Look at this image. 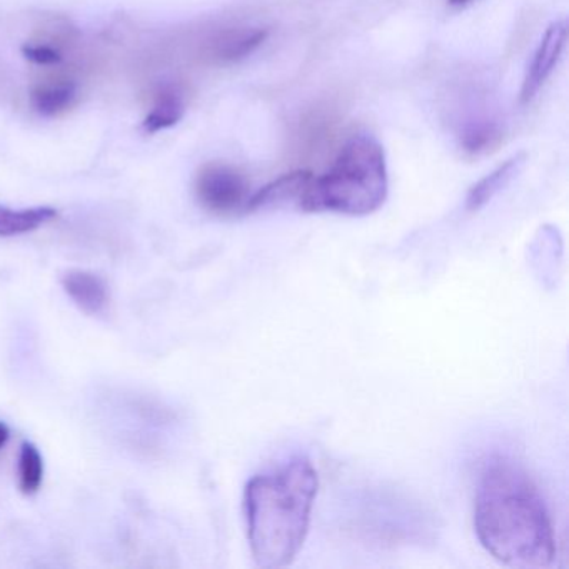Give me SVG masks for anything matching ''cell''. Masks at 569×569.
I'll return each instance as SVG.
<instances>
[{
  "label": "cell",
  "instance_id": "1",
  "mask_svg": "<svg viewBox=\"0 0 569 569\" xmlns=\"http://www.w3.org/2000/svg\"><path fill=\"white\" fill-rule=\"evenodd\" d=\"M475 531L482 548L511 568H549L555 528L538 486L505 456L486 462L475 496Z\"/></svg>",
  "mask_w": 569,
  "mask_h": 569
},
{
  "label": "cell",
  "instance_id": "2",
  "mask_svg": "<svg viewBox=\"0 0 569 569\" xmlns=\"http://www.w3.org/2000/svg\"><path fill=\"white\" fill-rule=\"evenodd\" d=\"M318 488V471L305 456L246 485V526L256 565L274 569L295 561L308 538Z\"/></svg>",
  "mask_w": 569,
  "mask_h": 569
},
{
  "label": "cell",
  "instance_id": "3",
  "mask_svg": "<svg viewBox=\"0 0 569 569\" xmlns=\"http://www.w3.org/2000/svg\"><path fill=\"white\" fill-rule=\"evenodd\" d=\"M388 189L385 149L372 136L355 134L346 141L325 174L311 176L298 209L369 216L385 204Z\"/></svg>",
  "mask_w": 569,
  "mask_h": 569
},
{
  "label": "cell",
  "instance_id": "4",
  "mask_svg": "<svg viewBox=\"0 0 569 569\" xmlns=\"http://www.w3.org/2000/svg\"><path fill=\"white\" fill-rule=\"evenodd\" d=\"M194 194L209 214L234 218L248 214L254 192L241 169L228 162H208L196 174Z\"/></svg>",
  "mask_w": 569,
  "mask_h": 569
},
{
  "label": "cell",
  "instance_id": "5",
  "mask_svg": "<svg viewBox=\"0 0 569 569\" xmlns=\"http://www.w3.org/2000/svg\"><path fill=\"white\" fill-rule=\"evenodd\" d=\"M566 42H568V22L565 19L552 22L546 29L528 69H526L525 81H522L521 92H519L522 104H529L539 94L546 81L551 78L552 71L565 52Z\"/></svg>",
  "mask_w": 569,
  "mask_h": 569
},
{
  "label": "cell",
  "instance_id": "6",
  "mask_svg": "<svg viewBox=\"0 0 569 569\" xmlns=\"http://www.w3.org/2000/svg\"><path fill=\"white\" fill-rule=\"evenodd\" d=\"M62 289L72 302L88 316H102L111 305L108 281L89 269H68L61 276Z\"/></svg>",
  "mask_w": 569,
  "mask_h": 569
},
{
  "label": "cell",
  "instance_id": "7",
  "mask_svg": "<svg viewBox=\"0 0 569 569\" xmlns=\"http://www.w3.org/2000/svg\"><path fill=\"white\" fill-rule=\"evenodd\" d=\"M311 176V171L299 169V171L289 172V174L269 182L268 186L252 194L251 201H249V212L281 208V206H295L298 209L299 199H301L302 191Z\"/></svg>",
  "mask_w": 569,
  "mask_h": 569
},
{
  "label": "cell",
  "instance_id": "8",
  "mask_svg": "<svg viewBox=\"0 0 569 569\" xmlns=\"http://www.w3.org/2000/svg\"><path fill=\"white\" fill-rule=\"evenodd\" d=\"M526 159H528L526 152H519V154L512 156L511 159L498 166L495 171L485 176L481 181L476 182L469 189L468 198H466V209L469 212H476L485 208L496 194H499L521 172V169L525 168Z\"/></svg>",
  "mask_w": 569,
  "mask_h": 569
},
{
  "label": "cell",
  "instance_id": "9",
  "mask_svg": "<svg viewBox=\"0 0 569 569\" xmlns=\"http://www.w3.org/2000/svg\"><path fill=\"white\" fill-rule=\"evenodd\" d=\"M268 36L269 32L266 29H239V31L228 32L216 42L212 54L221 64H234L258 51Z\"/></svg>",
  "mask_w": 569,
  "mask_h": 569
},
{
  "label": "cell",
  "instance_id": "10",
  "mask_svg": "<svg viewBox=\"0 0 569 569\" xmlns=\"http://www.w3.org/2000/svg\"><path fill=\"white\" fill-rule=\"evenodd\" d=\"M56 218H58V211L51 206L28 209H11L0 206V238L29 234Z\"/></svg>",
  "mask_w": 569,
  "mask_h": 569
},
{
  "label": "cell",
  "instance_id": "11",
  "mask_svg": "<svg viewBox=\"0 0 569 569\" xmlns=\"http://www.w3.org/2000/svg\"><path fill=\"white\" fill-rule=\"evenodd\" d=\"M78 91H76L74 82L46 81L32 89L31 101L36 111L42 116H59L69 111L74 106Z\"/></svg>",
  "mask_w": 569,
  "mask_h": 569
},
{
  "label": "cell",
  "instance_id": "12",
  "mask_svg": "<svg viewBox=\"0 0 569 569\" xmlns=\"http://www.w3.org/2000/svg\"><path fill=\"white\" fill-rule=\"evenodd\" d=\"M186 102L178 89H164L156 99L154 108L146 116L142 128L148 134L164 131L181 121L184 116Z\"/></svg>",
  "mask_w": 569,
  "mask_h": 569
},
{
  "label": "cell",
  "instance_id": "13",
  "mask_svg": "<svg viewBox=\"0 0 569 569\" xmlns=\"http://www.w3.org/2000/svg\"><path fill=\"white\" fill-rule=\"evenodd\" d=\"M18 482L22 495L34 496L44 482V458L38 446L22 442L19 452Z\"/></svg>",
  "mask_w": 569,
  "mask_h": 569
},
{
  "label": "cell",
  "instance_id": "14",
  "mask_svg": "<svg viewBox=\"0 0 569 569\" xmlns=\"http://www.w3.org/2000/svg\"><path fill=\"white\" fill-rule=\"evenodd\" d=\"M501 132L495 124L469 126L461 138L462 148L471 154L488 151L498 142Z\"/></svg>",
  "mask_w": 569,
  "mask_h": 569
},
{
  "label": "cell",
  "instance_id": "15",
  "mask_svg": "<svg viewBox=\"0 0 569 569\" xmlns=\"http://www.w3.org/2000/svg\"><path fill=\"white\" fill-rule=\"evenodd\" d=\"M22 54L38 66H56L61 62L62 56L54 46L46 42H28L22 48Z\"/></svg>",
  "mask_w": 569,
  "mask_h": 569
},
{
  "label": "cell",
  "instance_id": "16",
  "mask_svg": "<svg viewBox=\"0 0 569 569\" xmlns=\"http://www.w3.org/2000/svg\"><path fill=\"white\" fill-rule=\"evenodd\" d=\"M9 438H11V429L6 422L0 421V451L8 445Z\"/></svg>",
  "mask_w": 569,
  "mask_h": 569
},
{
  "label": "cell",
  "instance_id": "17",
  "mask_svg": "<svg viewBox=\"0 0 569 569\" xmlns=\"http://www.w3.org/2000/svg\"><path fill=\"white\" fill-rule=\"evenodd\" d=\"M472 0H448V4L455 9L466 8V6L471 4Z\"/></svg>",
  "mask_w": 569,
  "mask_h": 569
}]
</instances>
